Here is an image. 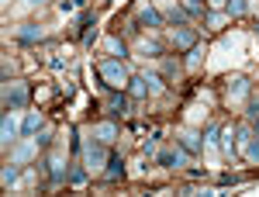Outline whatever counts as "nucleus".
<instances>
[{"label": "nucleus", "mask_w": 259, "mask_h": 197, "mask_svg": "<svg viewBox=\"0 0 259 197\" xmlns=\"http://www.w3.org/2000/svg\"><path fill=\"white\" fill-rule=\"evenodd\" d=\"M49 166H52V177L62 180V166H66V156H62V152H56V156L49 159Z\"/></svg>", "instance_id": "nucleus-18"}, {"label": "nucleus", "mask_w": 259, "mask_h": 197, "mask_svg": "<svg viewBox=\"0 0 259 197\" xmlns=\"http://www.w3.org/2000/svg\"><path fill=\"white\" fill-rule=\"evenodd\" d=\"M28 104V87L21 80H7L4 83V111H21Z\"/></svg>", "instance_id": "nucleus-3"}, {"label": "nucleus", "mask_w": 259, "mask_h": 197, "mask_svg": "<svg viewBox=\"0 0 259 197\" xmlns=\"http://www.w3.org/2000/svg\"><path fill=\"white\" fill-rule=\"evenodd\" d=\"M194 42H197V35H194L190 28H177V31H173V45H177V49H194Z\"/></svg>", "instance_id": "nucleus-12"}, {"label": "nucleus", "mask_w": 259, "mask_h": 197, "mask_svg": "<svg viewBox=\"0 0 259 197\" xmlns=\"http://www.w3.org/2000/svg\"><path fill=\"white\" fill-rule=\"evenodd\" d=\"M104 49H107V52H121V56H124V45H121L118 38H107V42H104Z\"/></svg>", "instance_id": "nucleus-24"}, {"label": "nucleus", "mask_w": 259, "mask_h": 197, "mask_svg": "<svg viewBox=\"0 0 259 197\" xmlns=\"http://www.w3.org/2000/svg\"><path fill=\"white\" fill-rule=\"evenodd\" d=\"M18 132H21L18 118L7 111V114H4V121H0V138H4V142H14V138H18Z\"/></svg>", "instance_id": "nucleus-10"}, {"label": "nucleus", "mask_w": 259, "mask_h": 197, "mask_svg": "<svg viewBox=\"0 0 259 197\" xmlns=\"http://www.w3.org/2000/svg\"><path fill=\"white\" fill-rule=\"evenodd\" d=\"M121 173H124V170H121V163H118V159H111V163H107V177H111V180H118Z\"/></svg>", "instance_id": "nucleus-22"}, {"label": "nucleus", "mask_w": 259, "mask_h": 197, "mask_svg": "<svg viewBox=\"0 0 259 197\" xmlns=\"http://www.w3.org/2000/svg\"><path fill=\"white\" fill-rule=\"evenodd\" d=\"M87 173H90V170H73V177H69V180H73V183H83Z\"/></svg>", "instance_id": "nucleus-25"}, {"label": "nucleus", "mask_w": 259, "mask_h": 197, "mask_svg": "<svg viewBox=\"0 0 259 197\" xmlns=\"http://www.w3.org/2000/svg\"><path fill=\"white\" fill-rule=\"evenodd\" d=\"M97 73H100V80L111 87V90H124L132 80H128V69L121 66L118 59H100L97 62Z\"/></svg>", "instance_id": "nucleus-1"}, {"label": "nucleus", "mask_w": 259, "mask_h": 197, "mask_svg": "<svg viewBox=\"0 0 259 197\" xmlns=\"http://www.w3.org/2000/svg\"><path fill=\"white\" fill-rule=\"evenodd\" d=\"M207 4H211V7H225L228 0H207Z\"/></svg>", "instance_id": "nucleus-28"}, {"label": "nucleus", "mask_w": 259, "mask_h": 197, "mask_svg": "<svg viewBox=\"0 0 259 197\" xmlns=\"http://www.w3.org/2000/svg\"><path fill=\"white\" fill-rule=\"evenodd\" d=\"M83 166H87L90 173H100V170L107 166V152H104V142H100V138L97 142L90 138V142L83 145Z\"/></svg>", "instance_id": "nucleus-4"}, {"label": "nucleus", "mask_w": 259, "mask_h": 197, "mask_svg": "<svg viewBox=\"0 0 259 197\" xmlns=\"http://www.w3.org/2000/svg\"><path fill=\"white\" fill-rule=\"evenodd\" d=\"M11 183H18V163H7L4 166V187H11Z\"/></svg>", "instance_id": "nucleus-19"}, {"label": "nucleus", "mask_w": 259, "mask_h": 197, "mask_svg": "<svg viewBox=\"0 0 259 197\" xmlns=\"http://www.w3.org/2000/svg\"><path fill=\"white\" fill-rule=\"evenodd\" d=\"M94 138H100L104 145H111L114 138H118V125L114 121H100V125H94V132H90Z\"/></svg>", "instance_id": "nucleus-8"}, {"label": "nucleus", "mask_w": 259, "mask_h": 197, "mask_svg": "<svg viewBox=\"0 0 259 197\" xmlns=\"http://www.w3.org/2000/svg\"><path fill=\"white\" fill-rule=\"evenodd\" d=\"M235 149L242 152V159L245 163H259V135L252 132V128H235Z\"/></svg>", "instance_id": "nucleus-2"}, {"label": "nucleus", "mask_w": 259, "mask_h": 197, "mask_svg": "<svg viewBox=\"0 0 259 197\" xmlns=\"http://www.w3.org/2000/svg\"><path fill=\"white\" fill-rule=\"evenodd\" d=\"M139 24H152V28H159L162 14L152 7V4H145V0H142V4H139Z\"/></svg>", "instance_id": "nucleus-9"}, {"label": "nucleus", "mask_w": 259, "mask_h": 197, "mask_svg": "<svg viewBox=\"0 0 259 197\" xmlns=\"http://www.w3.org/2000/svg\"><path fill=\"white\" fill-rule=\"evenodd\" d=\"M235 132H232V128H225V132H221V152H225V156H235Z\"/></svg>", "instance_id": "nucleus-15"}, {"label": "nucleus", "mask_w": 259, "mask_h": 197, "mask_svg": "<svg viewBox=\"0 0 259 197\" xmlns=\"http://www.w3.org/2000/svg\"><path fill=\"white\" fill-rule=\"evenodd\" d=\"M24 4H31V7H38V4H45V0H24Z\"/></svg>", "instance_id": "nucleus-29"}, {"label": "nucleus", "mask_w": 259, "mask_h": 197, "mask_svg": "<svg viewBox=\"0 0 259 197\" xmlns=\"http://www.w3.org/2000/svg\"><path fill=\"white\" fill-rule=\"evenodd\" d=\"M197 62H200V52H190V59H187V66H190V69H197Z\"/></svg>", "instance_id": "nucleus-27"}, {"label": "nucleus", "mask_w": 259, "mask_h": 197, "mask_svg": "<svg viewBox=\"0 0 259 197\" xmlns=\"http://www.w3.org/2000/svg\"><path fill=\"white\" fill-rule=\"evenodd\" d=\"M156 163H159V166H183L187 156H183V149H166V152L156 156Z\"/></svg>", "instance_id": "nucleus-11"}, {"label": "nucleus", "mask_w": 259, "mask_h": 197, "mask_svg": "<svg viewBox=\"0 0 259 197\" xmlns=\"http://www.w3.org/2000/svg\"><path fill=\"white\" fill-rule=\"evenodd\" d=\"M245 97H249V80L235 76L232 83H228V100H232V104H242Z\"/></svg>", "instance_id": "nucleus-7"}, {"label": "nucleus", "mask_w": 259, "mask_h": 197, "mask_svg": "<svg viewBox=\"0 0 259 197\" xmlns=\"http://www.w3.org/2000/svg\"><path fill=\"white\" fill-rule=\"evenodd\" d=\"M242 14H249V4L245 0H228V18H242Z\"/></svg>", "instance_id": "nucleus-17"}, {"label": "nucleus", "mask_w": 259, "mask_h": 197, "mask_svg": "<svg viewBox=\"0 0 259 197\" xmlns=\"http://www.w3.org/2000/svg\"><path fill=\"white\" fill-rule=\"evenodd\" d=\"M14 38L18 42H41V28H35V24H21V28H14Z\"/></svg>", "instance_id": "nucleus-13"}, {"label": "nucleus", "mask_w": 259, "mask_h": 197, "mask_svg": "<svg viewBox=\"0 0 259 197\" xmlns=\"http://www.w3.org/2000/svg\"><path fill=\"white\" fill-rule=\"evenodd\" d=\"M228 21V14H207V28H221Z\"/></svg>", "instance_id": "nucleus-23"}, {"label": "nucleus", "mask_w": 259, "mask_h": 197, "mask_svg": "<svg viewBox=\"0 0 259 197\" xmlns=\"http://www.w3.org/2000/svg\"><path fill=\"white\" fill-rule=\"evenodd\" d=\"M35 156H38V138H31V135H28V142H21L18 149H11V163H18V166L31 163Z\"/></svg>", "instance_id": "nucleus-5"}, {"label": "nucleus", "mask_w": 259, "mask_h": 197, "mask_svg": "<svg viewBox=\"0 0 259 197\" xmlns=\"http://www.w3.org/2000/svg\"><path fill=\"white\" fill-rule=\"evenodd\" d=\"M177 138H180V149H183V152H197L200 145H204V142H200L204 135H197L194 128H180V132H177Z\"/></svg>", "instance_id": "nucleus-6"}, {"label": "nucleus", "mask_w": 259, "mask_h": 197, "mask_svg": "<svg viewBox=\"0 0 259 197\" xmlns=\"http://www.w3.org/2000/svg\"><path fill=\"white\" fill-rule=\"evenodd\" d=\"M38 128H41V114L38 111H28L24 121H21V132H24V135H38Z\"/></svg>", "instance_id": "nucleus-14"}, {"label": "nucleus", "mask_w": 259, "mask_h": 197, "mask_svg": "<svg viewBox=\"0 0 259 197\" xmlns=\"http://www.w3.org/2000/svg\"><path fill=\"white\" fill-rule=\"evenodd\" d=\"M139 52H145V56H159V42L142 38V42H139Z\"/></svg>", "instance_id": "nucleus-20"}, {"label": "nucleus", "mask_w": 259, "mask_h": 197, "mask_svg": "<svg viewBox=\"0 0 259 197\" xmlns=\"http://www.w3.org/2000/svg\"><path fill=\"white\" fill-rule=\"evenodd\" d=\"M107 107H111V114H118V111H124V100H118V97H114L111 104H107Z\"/></svg>", "instance_id": "nucleus-26"}, {"label": "nucleus", "mask_w": 259, "mask_h": 197, "mask_svg": "<svg viewBox=\"0 0 259 197\" xmlns=\"http://www.w3.org/2000/svg\"><path fill=\"white\" fill-rule=\"evenodd\" d=\"M128 90H132L135 97H145V94H149V80H145V76H135L132 83H128Z\"/></svg>", "instance_id": "nucleus-16"}, {"label": "nucleus", "mask_w": 259, "mask_h": 197, "mask_svg": "<svg viewBox=\"0 0 259 197\" xmlns=\"http://www.w3.org/2000/svg\"><path fill=\"white\" fill-rule=\"evenodd\" d=\"M180 7H183L187 14H194V18H200V14H204V7H200V0H183Z\"/></svg>", "instance_id": "nucleus-21"}]
</instances>
